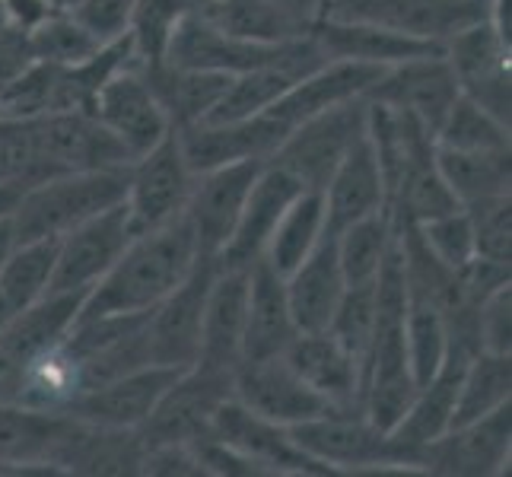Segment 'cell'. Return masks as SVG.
<instances>
[{"label":"cell","mask_w":512,"mask_h":477,"mask_svg":"<svg viewBox=\"0 0 512 477\" xmlns=\"http://www.w3.org/2000/svg\"><path fill=\"white\" fill-rule=\"evenodd\" d=\"M328 331H331V338L357 360L360 376H363L366 353H369V344H373V334H376V284L347 287L338 309L331 315Z\"/></svg>","instance_id":"41"},{"label":"cell","mask_w":512,"mask_h":477,"mask_svg":"<svg viewBox=\"0 0 512 477\" xmlns=\"http://www.w3.org/2000/svg\"><path fill=\"white\" fill-rule=\"evenodd\" d=\"M217 274V261L201 258L191 274L175 287L160 306L147 312V347L150 363L166 369H191L201 353V325L210 280Z\"/></svg>","instance_id":"10"},{"label":"cell","mask_w":512,"mask_h":477,"mask_svg":"<svg viewBox=\"0 0 512 477\" xmlns=\"http://www.w3.org/2000/svg\"><path fill=\"white\" fill-rule=\"evenodd\" d=\"M39 182L26 118H0V185Z\"/></svg>","instance_id":"44"},{"label":"cell","mask_w":512,"mask_h":477,"mask_svg":"<svg viewBox=\"0 0 512 477\" xmlns=\"http://www.w3.org/2000/svg\"><path fill=\"white\" fill-rule=\"evenodd\" d=\"M48 4H51V10H58V13H70L80 4V0H48Z\"/></svg>","instance_id":"49"},{"label":"cell","mask_w":512,"mask_h":477,"mask_svg":"<svg viewBox=\"0 0 512 477\" xmlns=\"http://www.w3.org/2000/svg\"><path fill=\"white\" fill-rule=\"evenodd\" d=\"M175 376H179V369L166 366L134 369V373H125L112 382L86 388L67 404L64 414L105 430H140Z\"/></svg>","instance_id":"20"},{"label":"cell","mask_w":512,"mask_h":477,"mask_svg":"<svg viewBox=\"0 0 512 477\" xmlns=\"http://www.w3.org/2000/svg\"><path fill=\"white\" fill-rule=\"evenodd\" d=\"M128 169H90V172H58L26 185L20 201L10 210L13 242L61 239L74 226L125 201Z\"/></svg>","instance_id":"2"},{"label":"cell","mask_w":512,"mask_h":477,"mask_svg":"<svg viewBox=\"0 0 512 477\" xmlns=\"http://www.w3.org/2000/svg\"><path fill=\"white\" fill-rule=\"evenodd\" d=\"M509 395H512V357L509 353L478 350L465 366L462 385H458L452 427L487 417L490 411L509 404Z\"/></svg>","instance_id":"36"},{"label":"cell","mask_w":512,"mask_h":477,"mask_svg":"<svg viewBox=\"0 0 512 477\" xmlns=\"http://www.w3.org/2000/svg\"><path fill=\"white\" fill-rule=\"evenodd\" d=\"M134 229L128 217V204L118 201L102 214L74 226L58 239L55 271H51L48 293H90L105 271L118 261L131 242Z\"/></svg>","instance_id":"11"},{"label":"cell","mask_w":512,"mask_h":477,"mask_svg":"<svg viewBox=\"0 0 512 477\" xmlns=\"http://www.w3.org/2000/svg\"><path fill=\"white\" fill-rule=\"evenodd\" d=\"M64 350L77 366L80 392L153 366L147 347V312L77 318L64 338Z\"/></svg>","instance_id":"8"},{"label":"cell","mask_w":512,"mask_h":477,"mask_svg":"<svg viewBox=\"0 0 512 477\" xmlns=\"http://www.w3.org/2000/svg\"><path fill=\"white\" fill-rule=\"evenodd\" d=\"M385 207L395 223H414V226L462 207L436 166V144L408 159V166L398 175L395 188L388 191Z\"/></svg>","instance_id":"31"},{"label":"cell","mask_w":512,"mask_h":477,"mask_svg":"<svg viewBox=\"0 0 512 477\" xmlns=\"http://www.w3.org/2000/svg\"><path fill=\"white\" fill-rule=\"evenodd\" d=\"M417 233H420L423 245H427V249L443 264H449L452 271L465 268V264L478 255L474 252V229H471L465 207H455L443 217L417 223Z\"/></svg>","instance_id":"43"},{"label":"cell","mask_w":512,"mask_h":477,"mask_svg":"<svg viewBox=\"0 0 512 477\" xmlns=\"http://www.w3.org/2000/svg\"><path fill=\"white\" fill-rule=\"evenodd\" d=\"M29 121L39 179L58 172L128 169L134 156L93 112H45Z\"/></svg>","instance_id":"4"},{"label":"cell","mask_w":512,"mask_h":477,"mask_svg":"<svg viewBox=\"0 0 512 477\" xmlns=\"http://www.w3.org/2000/svg\"><path fill=\"white\" fill-rule=\"evenodd\" d=\"M194 10L236 39L264 45L306 39L312 29L290 0H194Z\"/></svg>","instance_id":"29"},{"label":"cell","mask_w":512,"mask_h":477,"mask_svg":"<svg viewBox=\"0 0 512 477\" xmlns=\"http://www.w3.org/2000/svg\"><path fill=\"white\" fill-rule=\"evenodd\" d=\"M509 404L471 423L449 427L420 449V471L449 477H490L509 462Z\"/></svg>","instance_id":"15"},{"label":"cell","mask_w":512,"mask_h":477,"mask_svg":"<svg viewBox=\"0 0 512 477\" xmlns=\"http://www.w3.org/2000/svg\"><path fill=\"white\" fill-rule=\"evenodd\" d=\"M404 347H408V366L411 376L420 385H427L449 353V328L446 318L439 315L430 303L408 299V315H404Z\"/></svg>","instance_id":"38"},{"label":"cell","mask_w":512,"mask_h":477,"mask_svg":"<svg viewBox=\"0 0 512 477\" xmlns=\"http://www.w3.org/2000/svg\"><path fill=\"white\" fill-rule=\"evenodd\" d=\"M55 255L58 239L13 242V249L7 252L4 264H0V299L10 306L13 315H20L48 293Z\"/></svg>","instance_id":"35"},{"label":"cell","mask_w":512,"mask_h":477,"mask_svg":"<svg viewBox=\"0 0 512 477\" xmlns=\"http://www.w3.org/2000/svg\"><path fill=\"white\" fill-rule=\"evenodd\" d=\"M309 35L322 48L328 61H360L376 67H395L420 55H443L446 45L408 39V35L388 32L369 23H344V20H315Z\"/></svg>","instance_id":"27"},{"label":"cell","mask_w":512,"mask_h":477,"mask_svg":"<svg viewBox=\"0 0 512 477\" xmlns=\"http://www.w3.org/2000/svg\"><path fill=\"white\" fill-rule=\"evenodd\" d=\"M93 115L128 147L134 159L153 150L172 131L144 70L134 58L102 83L93 102Z\"/></svg>","instance_id":"16"},{"label":"cell","mask_w":512,"mask_h":477,"mask_svg":"<svg viewBox=\"0 0 512 477\" xmlns=\"http://www.w3.org/2000/svg\"><path fill=\"white\" fill-rule=\"evenodd\" d=\"M140 70H144V77L172 131L201 125V121L214 112L220 96L226 93L229 80H233L226 74H214V70H191V67H179L169 61L140 67Z\"/></svg>","instance_id":"30"},{"label":"cell","mask_w":512,"mask_h":477,"mask_svg":"<svg viewBox=\"0 0 512 477\" xmlns=\"http://www.w3.org/2000/svg\"><path fill=\"white\" fill-rule=\"evenodd\" d=\"M296 334L299 331L290 315L284 277L264 258H258L249 268V306H245L242 360L280 357Z\"/></svg>","instance_id":"26"},{"label":"cell","mask_w":512,"mask_h":477,"mask_svg":"<svg viewBox=\"0 0 512 477\" xmlns=\"http://www.w3.org/2000/svg\"><path fill=\"white\" fill-rule=\"evenodd\" d=\"M334 242H338V261L347 287L376 284L385 255L395 242V220L388 210H376V214L360 217L350 226L338 229Z\"/></svg>","instance_id":"33"},{"label":"cell","mask_w":512,"mask_h":477,"mask_svg":"<svg viewBox=\"0 0 512 477\" xmlns=\"http://www.w3.org/2000/svg\"><path fill=\"white\" fill-rule=\"evenodd\" d=\"M23 191H26V182H4L0 185V220L10 217V210L16 207Z\"/></svg>","instance_id":"47"},{"label":"cell","mask_w":512,"mask_h":477,"mask_svg":"<svg viewBox=\"0 0 512 477\" xmlns=\"http://www.w3.org/2000/svg\"><path fill=\"white\" fill-rule=\"evenodd\" d=\"M478 338H481V350L509 353V344H512V290H509V284L493 290L478 306Z\"/></svg>","instance_id":"46"},{"label":"cell","mask_w":512,"mask_h":477,"mask_svg":"<svg viewBox=\"0 0 512 477\" xmlns=\"http://www.w3.org/2000/svg\"><path fill=\"white\" fill-rule=\"evenodd\" d=\"M303 191L306 188L287 169H280L277 163H264L249 198H245L233 236H229L223 252L217 255V268H252L264 255V245H268L274 226L284 217V210Z\"/></svg>","instance_id":"22"},{"label":"cell","mask_w":512,"mask_h":477,"mask_svg":"<svg viewBox=\"0 0 512 477\" xmlns=\"http://www.w3.org/2000/svg\"><path fill=\"white\" fill-rule=\"evenodd\" d=\"M474 229V252L493 261H512V201L509 194H493L462 204Z\"/></svg>","instance_id":"42"},{"label":"cell","mask_w":512,"mask_h":477,"mask_svg":"<svg viewBox=\"0 0 512 477\" xmlns=\"http://www.w3.org/2000/svg\"><path fill=\"white\" fill-rule=\"evenodd\" d=\"M29 48L35 61L70 67L90 61L102 48V42L90 29H83L70 13H51L29 32Z\"/></svg>","instance_id":"40"},{"label":"cell","mask_w":512,"mask_h":477,"mask_svg":"<svg viewBox=\"0 0 512 477\" xmlns=\"http://www.w3.org/2000/svg\"><path fill=\"white\" fill-rule=\"evenodd\" d=\"M194 175L185 166V156L179 147V137L169 131L160 144L137 156L128 166V217L134 233L166 226L185 214V204L191 198Z\"/></svg>","instance_id":"9"},{"label":"cell","mask_w":512,"mask_h":477,"mask_svg":"<svg viewBox=\"0 0 512 477\" xmlns=\"http://www.w3.org/2000/svg\"><path fill=\"white\" fill-rule=\"evenodd\" d=\"M261 166V159H239V163H226L194 179L191 198L185 204V220L201 258L217 261V255L223 252Z\"/></svg>","instance_id":"13"},{"label":"cell","mask_w":512,"mask_h":477,"mask_svg":"<svg viewBox=\"0 0 512 477\" xmlns=\"http://www.w3.org/2000/svg\"><path fill=\"white\" fill-rule=\"evenodd\" d=\"M325 201L322 191H303L299 198L284 210V217L274 226V233L264 245V261L271 268L287 277L290 271H296L303 258L319 245V239L325 236Z\"/></svg>","instance_id":"32"},{"label":"cell","mask_w":512,"mask_h":477,"mask_svg":"<svg viewBox=\"0 0 512 477\" xmlns=\"http://www.w3.org/2000/svg\"><path fill=\"white\" fill-rule=\"evenodd\" d=\"M137 0H80V4L70 10V16L90 29L102 45H109L115 39H125L128 35V20Z\"/></svg>","instance_id":"45"},{"label":"cell","mask_w":512,"mask_h":477,"mask_svg":"<svg viewBox=\"0 0 512 477\" xmlns=\"http://www.w3.org/2000/svg\"><path fill=\"white\" fill-rule=\"evenodd\" d=\"M458 96H462V90H458L455 70L446 51L443 55H420L395 67H385L382 77L366 90V99L385 102L392 109L414 115L433 137Z\"/></svg>","instance_id":"14"},{"label":"cell","mask_w":512,"mask_h":477,"mask_svg":"<svg viewBox=\"0 0 512 477\" xmlns=\"http://www.w3.org/2000/svg\"><path fill=\"white\" fill-rule=\"evenodd\" d=\"M284 284H287V303L296 331H325L347 290L334 233L325 229L319 245L303 258L296 271L284 277Z\"/></svg>","instance_id":"24"},{"label":"cell","mask_w":512,"mask_h":477,"mask_svg":"<svg viewBox=\"0 0 512 477\" xmlns=\"http://www.w3.org/2000/svg\"><path fill=\"white\" fill-rule=\"evenodd\" d=\"M245 306H249V268H217L204 303L198 353L201 366L236 373V366L242 363Z\"/></svg>","instance_id":"23"},{"label":"cell","mask_w":512,"mask_h":477,"mask_svg":"<svg viewBox=\"0 0 512 477\" xmlns=\"http://www.w3.org/2000/svg\"><path fill=\"white\" fill-rule=\"evenodd\" d=\"M296 42L264 45V42L236 39V35H229V32L217 29L214 23H207L204 16L191 7L172 35L166 61L179 64V67H191V70H214V74L239 77L245 70H255V67L287 58L296 48Z\"/></svg>","instance_id":"17"},{"label":"cell","mask_w":512,"mask_h":477,"mask_svg":"<svg viewBox=\"0 0 512 477\" xmlns=\"http://www.w3.org/2000/svg\"><path fill=\"white\" fill-rule=\"evenodd\" d=\"M284 360L331 408H360V366L331 338V331H299Z\"/></svg>","instance_id":"25"},{"label":"cell","mask_w":512,"mask_h":477,"mask_svg":"<svg viewBox=\"0 0 512 477\" xmlns=\"http://www.w3.org/2000/svg\"><path fill=\"white\" fill-rule=\"evenodd\" d=\"M77 430V417L0 404V471H61V455Z\"/></svg>","instance_id":"21"},{"label":"cell","mask_w":512,"mask_h":477,"mask_svg":"<svg viewBox=\"0 0 512 477\" xmlns=\"http://www.w3.org/2000/svg\"><path fill=\"white\" fill-rule=\"evenodd\" d=\"M233 398L280 427H296V423L312 420L331 408L319 392H312L293 373L284 353L264 360H242L233 373Z\"/></svg>","instance_id":"19"},{"label":"cell","mask_w":512,"mask_h":477,"mask_svg":"<svg viewBox=\"0 0 512 477\" xmlns=\"http://www.w3.org/2000/svg\"><path fill=\"white\" fill-rule=\"evenodd\" d=\"M490 7L493 0H328L322 16L446 45L458 32L490 20Z\"/></svg>","instance_id":"5"},{"label":"cell","mask_w":512,"mask_h":477,"mask_svg":"<svg viewBox=\"0 0 512 477\" xmlns=\"http://www.w3.org/2000/svg\"><path fill=\"white\" fill-rule=\"evenodd\" d=\"M226 398H233V373L194 363L191 369L175 376L163 398L156 401L147 423L137 430L144 439V449L191 446L210 436V423H214V414Z\"/></svg>","instance_id":"7"},{"label":"cell","mask_w":512,"mask_h":477,"mask_svg":"<svg viewBox=\"0 0 512 477\" xmlns=\"http://www.w3.org/2000/svg\"><path fill=\"white\" fill-rule=\"evenodd\" d=\"M325 201V226L328 233L350 226L353 220L376 214L385 207V182L379 159L373 153V144L363 131V137L347 150V156L338 163V169L331 172L328 185L322 188Z\"/></svg>","instance_id":"28"},{"label":"cell","mask_w":512,"mask_h":477,"mask_svg":"<svg viewBox=\"0 0 512 477\" xmlns=\"http://www.w3.org/2000/svg\"><path fill=\"white\" fill-rule=\"evenodd\" d=\"M191 7H194V0H137L128 20L131 58L140 67L166 61L172 35Z\"/></svg>","instance_id":"37"},{"label":"cell","mask_w":512,"mask_h":477,"mask_svg":"<svg viewBox=\"0 0 512 477\" xmlns=\"http://www.w3.org/2000/svg\"><path fill=\"white\" fill-rule=\"evenodd\" d=\"M458 90L509 125V42L490 20L458 32L446 42Z\"/></svg>","instance_id":"18"},{"label":"cell","mask_w":512,"mask_h":477,"mask_svg":"<svg viewBox=\"0 0 512 477\" xmlns=\"http://www.w3.org/2000/svg\"><path fill=\"white\" fill-rule=\"evenodd\" d=\"M436 166L458 204H471L493 194H509V150L481 153V150H449L436 147Z\"/></svg>","instance_id":"34"},{"label":"cell","mask_w":512,"mask_h":477,"mask_svg":"<svg viewBox=\"0 0 512 477\" xmlns=\"http://www.w3.org/2000/svg\"><path fill=\"white\" fill-rule=\"evenodd\" d=\"M296 446L315 458L328 474L334 471H379L411 468V458L392 433L379 430L363 408H328L325 414L290 427Z\"/></svg>","instance_id":"3"},{"label":"cell","mask_w":512,"mask_h":477,"mask_svg":"<svg viewBox=\"0 0 512 477\" xmlns=\"http://www.w3.org/2000/svg\"><path fill=\"white\" fill-rule=\"evenodd\" d=\"M436 147L481 150V153L509 150V125H503L500 118H493L487 109H481L478 102L462 93L436 131Z\"/></svg>","instance_id":"39"},{"label":"cell","mask_w":512,"mask_h":477,"mask_svg":"<svg viewBox=\"0 0 512 477\" xmlns=\"http://www.w3.org/2000/svg\"><path fill=\"white\" fill-rule=\"evenodd\" d=\"M198 261L201 255L185 214L166 226L134 233L118 261L86 293L77 318L150 312L182 284Z\"/></svg>","instance_id":"1"},{"label":"cell","mask_w":512,"mask_h":477,"mask_svg":"<svg viewBox=\"0 0 512 477\" xmlns=\"http://www.w3.org/2000/svg\"><path fill=\"white\" fill-rule=\"evenodd\" d=\"M210 436L255 465L258 474H328V468L296 446L290 427L249 411L236 398H226L217 408Z\"/></svg>","instance_id":"12"},{"label":"cell","mask_w":512,"mask_h":477,"mask_svg":"<svg viewBox=\"0 0 512 477\" xmlns=\"http://www.w3.org/2000/svg\"><path fill=\"white\" fill-rule=\"evenodd\" d=\"M363 131H366V96H357L331 105L322 115L299 125L277 147V153L268 163L287 169L303 188L322 191L331 179V172L347 156V150L363 137Z\"/></svg>","instance_id":"6"},{"label":"cell","mask_w":512,"mask_h":477,"mask_svg":"<svg viewBox=\"0 0 512 477\" xmlns=\"http://www.w3.org/2000/svg\"><path fill=\"white\" fill-rule=\"evenodd\" d=\"M13 249V233H10V220H0V264H4L7 252Z\"/></svg>","instance_id":"48"}]
</instances>
